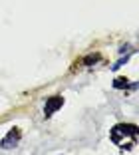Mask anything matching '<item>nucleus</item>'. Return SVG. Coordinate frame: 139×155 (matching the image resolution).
<instances>
[{
	"label": "nucleus",
	"instance_id": "1",
	"mask_svg": "<svg viewBox=\"0 0 139 155\" xmlns=\"http://www.w3.org/2000/svg\"><path fill=\"white\" fill-rule=\"evenodd\" d=\"M137 135H139V129L133 123H117L115 127L111 129V133H109L111 141L115 143L117 147H121V149L133 147L135 143H137Z\"/></svg>",
	"mask_w": 139,
	"mask_h": 155
},
{
	"label": "nucleus",
	"instance_id": "2",
	"mask_svg": "<svg viewBox=\"0 0 139 155\" xmlns=\"http://www.w3.org/2000/svg\"><path fill=\"white\" fill-rule=\"evenodd\" d=\"M20 137H22V131L18 127H12L4 137H2V141H0V147L2 149H12L20 143Z\"/></svg>",
	"mask_w": 139,
	"mask_h": 155
},
{
	"label": "nucleus",
	"instance_id": "3",
	"mask_svg": "<svg viewBox=\"0 0 139 155\" xmlns=\"http://www.w3.org/2000/svg\"><path fill=\"white\" fill-rule=\"evenodd\" d=\"M62 105H64V97L62 96H52V97H48L46 107H44V115H46V117H50V115L56 114Z\"/></svg>",
	"mask_w": 139,
	"mask_h": 155
},
{
	"label": "nucleus",
	"instance_id": "4",
	"mask_svg": "<svg viewBox=\"0 0 139 155\" xmlns=\"http://www.w3.org/2000/svg\"><path fill=\"white\" fill-rule=\"evenodd\" d=\"M113 87L115 90H125V87H129V80L127 78H115L113 80Z\"/></svg>",
	"mask_w": 139,
	"mask_h": 155
},
{
	"label": "nucleus",
	"instance_id": "5",
	"mask_svg": "<svg viewBox=\"0 0 139 155\" xmlns=\"http://www.w3.org/2000/svg\"><path fill=\"white\" fill-rule=\"evenodd\" d=\"M98 62H99V54H91V56H85L84 58L85 66H94V64H98Z\"/></svg>",
	"mask_w": 139,
	"mask_h": 155
},
{
	"label": "nucleus",
	"instance_id": "6",
	"mask_svg": "<svg viewBox=\"0 0 139 155\" xmlns=\"http://www.w3.org/2000/svg\"><path fill=\"white\" fill-rule=\"evenodd\" d=\"M127 60H129V56H125V58H121V60H119V62H115V66H111V70H117V68H121V66L125 64Z\"/></svg>",
	"mask_w": 139,
	"mask_h": 155
}]
</instances>
